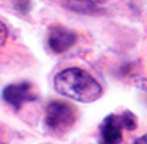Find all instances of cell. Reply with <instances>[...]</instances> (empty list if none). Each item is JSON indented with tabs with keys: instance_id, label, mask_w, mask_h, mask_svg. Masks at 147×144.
I'll return each instance as SVG.
<instances>
[{
	"instance_id": "6da1fadb",
	"label": "cell",
	"mask_w": 147,
	"mask_h": 144,
	"mask_svg": "<svg viewBox=\"0 0 147 144\" xmlns=\"http://www.w3.org/2000/svg\"><path fill=\"white\" fill-rule=\"evenodd\" d=\"M53 84L57 92L76 102L89 104L102 96V86L99 81L91 73L78 66H71L60 71L53 79Z\"/></svg>"
},
{
	"instance_id": "7a4b0ae2",
	"label": "cell",
	"mask_w": 147,
	"mask_h": 144,
	"mask_svg": "<svg viewBox=\"0 0 147 144\" xmlns=\"http://www.w3.org/2000/svg\"><path fill=\"white\" fill-rule=\"evenodd\" d=\"M76 122V110L73 105L61 101L49 102L45 109V126L50 131L63 133L71 128Z\"/></svg>"
},
{
	"instance_id": "3957f363",
	"label": "cell",
	"mask_w": 147,
	"mask_h": 144,
	"mask_svg": "<svg viewBox=\"0 0 147 144\" xmlns=\"http://www.w3.org/2000/svg\"><path fill=\"white\" fill-rule=\"evenodd\" d=\"M76 39H78L76 32L66 29V28H61V26H53L49 31L47 42H49V47H50L52 52L63 53L69 47H73Z\"/></svg>"
},
{
	"instance_id": "277c9868",
	"label": "cell",
	"mask_w": 147,
	"mask_h": 144,
	"mask_svg": "<svg viewBox=\"0 0 147 144\" xmlns=\"http://www.w3.org/2000/svg\"><path fill=\"white\" fill-rule=\"evenodd\" d=\"M3 99L7 104H10L15 109H21L24 102L34 101L36 96L31 92V84L29 83H18V84H10L3 89Z\"/></svg>"
},
{
	"instance_id": "5b68a950",
	"label": "cell",
	"mask_w": 147,
	"mask_h": 144,
	"mask_svg": "<svg viewBox=\"0 0 147 144\" xmlns=\"http://www.w3.org/2000/svg\"><path fill=\"white\" fill-rule=\"evenodd\" d=\"M125 130L120 115H108L100 128V143L102 144H120Z\"/></svg>"
},
{
	"instance_id": "8992f818",
	"label": "cell",
	"mask_w": 147,
	"mask_h": 144,
	"mask_svg": "<svg viewBox=\"0 0 147 144\" xmlns=\"http://www.w3.org/2000/svg\"><path fill=\"white\" fill-rule=\"evenodd\" d=\"M120 117H121V122H123L125 130H134V128H136L138 123H136V117H134V114H131V112H123Z\"/></svg>"
},
{
	"instance_id": "52a82bcc",
	"label": "cell",
	"mask_w": 147,
	"mask_h": 144,
	"mask_svg": "<svg viewBox=\"0 0 147 144\" xmlns=\"http://www.w3.org/2000/svg\"><path fill=\"white\" fill-rule=\"evenodd\" d=\"M7 37H8V29H7V26H5L3 23L0 21V47L5 44Z\"/></svg>"
},
{
	"instance_id": "ba28073f",
	"label": "cell",
	"mask_w": 147,
	"mask_h": 144,
	"mask_svg": "<svg viewBox=\"0 0 147 144\" xmlns=\"http://www.w3.org/2000/svg\"><path fill=\"white\" fill-rule=\"evenodd\" d=\"M78 2H81L84 5H100V3H104L105 0H78Z\"/></svg>"
},
{
	"instance_id": "9c48e42d",
	"label": "cell",
	"mask_w": 147,
	"mask_h": 144,
	"mask_svg": "<svg viewBox=\"0 0 147 144\" xmlns=\"http://www.w3.org/2000/svg\"><path fill=\"white\" fill-rule=\"evenodd\" d=\"M134 144H147V133L144 136H141V138H138L134 141Z\"/></svg>"
}]
</instances>
